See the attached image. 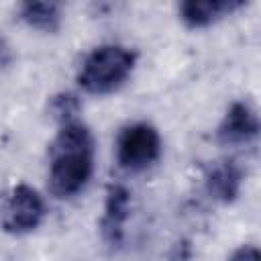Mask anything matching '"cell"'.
Instances as JSON below:
<instances>
[{
    "label": "cell",
    "instance_id": "obj_10",
    "mask_svg": "<svg viewBox=\"0 0 261 261\" xmlns=\"http://www.w3.org/2000/svg\"><path fill=\"white\" fill-rule=\"evenodd\" d=\"M77 110H80V102L73 94H57L51 100V112L61 124L69 122V120H75Z\"/></svg>",
    "mask_w": 261,
    "mask_h": 261
},
{
    "label": "cell",
    "instance_id": "obj_6",
    "mask_svg": "<svg viewBox=\"0 0 261 261\" xmlns=\"http://www.w3.org/2000/svg\"><path fill=\"white\" fill-rule=\"evenodd\" d=\"M130 212V194L124 186H110L104 200V214L100 220L102 239L108 245H120L124 237V224Z\"/></svg>",
    "mask_w": 261,
    "mask_h": 261
},
{
    "label": "cell",
    "instance_id": "obj_9",
    "mask_svg": "<svg viewBox=\"0 0 261 261\" xmlns=\"http://www.w3.org/2000/svg\"><path fill=\"white\" fill-rule=\"evenodd\" d=\"M18 16L31 29L55 33L61 27V4L57 2H24L18 8Z\"/></svg>",
    "mask_w": 261,
    "mask_h": 261
},
{
    "label": "cell",
    "instance_id": "obj_3",
    "mask_svg": "<svg viewBox=\"0 0 261 261\" xmlns=\"http://www.w3.org/2000/svg\"><path fill=\"white\" fill-rule=\"evenodd\" d=\"M161 155V137L153 124L135 122L120 130L116 141V159L126 171H143Z\"/></svg>",
    "mask_w": 261,
    "mask_h": 261
},
{
    "label": "cell",
    "instance_id": "obj_8",
    "mask_svg": "<svg viewBox=\"0 0 261 261\" xmlns=\"http://www.w3.org/2000/svg\"><path fill=\"white\" fill-rule=\"evenodd\" d=\"M204 181H206V192L214 200L222 204H230L237 200L241 192L243 169L234 161H218L212 167H208Z\"/></svg>",
    "mask_w": 261,
    "mask_h": 261
},
{
    "label": "cell",
    "instance_id": "obj_5",
    "mask_svg": "<svg viewBox=\"0 0 261 261\" xmlns=\"http://www.w3.org/2000/svg\"><path fill=\"white\" fill-rule=\"evenodd\" d=\"M259 118L247 102H232L218 124L216 137L222 145H245L257 139Z\"/></svg>",
    "mask_w": 261,
    "mask_h": 261
},
{
    "label": "cell",
    "instance_id": "obj_11",
    "mask_svg": "<svg viewBox=\"0 0 261 261\" xmlns=\"http://www.w3.org/2000/svg\"><path fill=\"white\" fill-rule=\"evenodd\" d=\"M228 261H261V255L255 245H243L228 257Z\"/></svg>",
    "mask_w": 261,
    "mask_h": 261
},
{
    "label": "cell",
    "instance_id": "obj_2",
    "mask_svg": "<svg viewBox=\"0 0 261 261\" xmlns=\"http://www.w3.org/2000/svg\"><path fill=\"white\" fill-rule=\"evenodd\" d=\"M137 55L122 45H100L88 53L80 71L77 84L84 92L104 96L118 90L135 69Z\"/></svg>",
    "mask_w": 261,
    "mask_h": 261
},
{
    "label": "cell",
    "instance_id": "obj_4",
    "mask_svg": "<svg viewBox=\"0 0 261 261\" xmlns=\"http://www.w3.org/2000/svg\"><path fill=\"white\" fill-rule=\"evenodd\" d=\"M45 216V204L37 190L27 184L16 186L0 208V224L10 234H27L35 230Z\"/></svg>",
    "mask_w": 261,
    "mask_h": 261
},
{
    "label": "cell",
    "instance_id": "obj_1",
    "mask_svg": "<svg viewBox=\"0 0 261 261\" xmlns=\"http://www.w3.org/2000/svg\"><path fill=\"white\" fill-rule=\"evenodd\" d=\"M94 137L92 130L75 120L63 122L49 151V188L57 198L80 194L92 177Z\"/></svg>",
    "mask_w": 261,
    "mask_h": 261
},
{
    "label": "cell",
    "instance_id": "obj_7",
    "mask_svg": "<svg viewBox=\"0 0 261 261\" xmlns=\"http://www.w3.org/2000/svg\"><path fill=\"white\" fill-rule=\"evenodd\" d=\"M243 0H188L179 4V18L190 29H204L243 8Z\"/></svg>",
    "mask_w": 261,
    "mask_h": 261
},
{
    "label": "cell",
    "instance_id": "obj_12",
    "mask_svg": "<svg viewBox=\"0 0 261 261\" xmlns=\"http://www.w3.org/2000/svg\"><path fill=\"white\" fill-rule=\"evenodd\" d=\"M6 61H8V49H6V47H4V43L0 41V67H2Z\"/></svg>",
    "mask_w": 261,
    "mask_h": 261
}]
</instances>
